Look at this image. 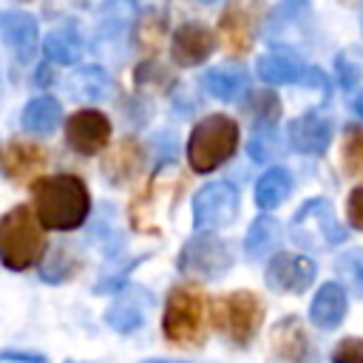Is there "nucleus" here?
I'll return each instance as SVG.
<instances>
[{
	"label": "nucleus",
	"instance_id": "nucleus-1",
	"mask_svg": "<svg viewBox=\"0 0 363 363\" xmlns=\"http://www.w3.org/2000/svg\"><path fill=\"white\" fill-rule=\"evenodd\" d=\"M34 216L45 230H77L91 213V193L79 176L60 173L37 179L31 187Z\"/></svg>",
	"mask_w": 363,
	"mask_h": 363
},
{
	"label": "nucleus",
	"instance_id": "nucleus-2",
	"mask_svg": "<svg viewBox=\"0 0 363 363\" xmlns=\"http://www.w3.org/2000/svg\"><path fill=\"white\" fill-rule=\"evenodd\" d=\"M45 252V233L28 204L11 207L0 218V261L3 267L23 272L34 267Z\"/></svg>",
	"mask_w": 363,
	"mask_h": 363
},
{
	"label": "nucleus",
	"instance_id": "nucleus-3",
	"mask_svg": "<svg viewBox=\"0 0 363 363\" xmlns=\"http://www.w3.org/2000/svg\"><path fill=\"white\" fill-rule=\"evenodd\" d=\"M235 147H238V125L224 113H213L193 128L187 142V159L193 170L210 173L221 167L235 153Z\"/></svg>",
	"mask_w": 363,
	"mask_h": 363
},
{
	"label": "nucleus",
	"instance_id": "nucleus-4",
	"mask_svg": "<svg viewBox=\"0 0 363 363\" xmlns=\"http://www.w3.org/2000/svg\"><path fill=\"white\" fill-rule=\"evenodd\" d=\"M164 337L176 346H196L204 335V295L196 286H173L162 318Z\"/></svg>",
	"mask_w": 363,
	"mask_h": 363
},
{
	"label": "nucleus",
	"instance_id": "nucleus-5",
	"mask_svg": "<svg viewBox=\"0 0 363 363\" xmlns=\"http://www.w3.org/2000/svg\"><path fill=\"white\" fill-rule=\"evenodd\" d=\"M213 318L218 323L221 332L230 335L233 343L244 346L252 340L255 329L261 326V318H264V306L258 301L255 292H233L227 298H218L216 306H213Z\"/></svg>",
	"mask_w": 363,
	"mask_h": 363
},
{
	"label": "nucleus",
	"instance_id": "nucleus-6",
	"mask_svg": "<svg viewBox=\"0 0 363 363\" xmlns=\"http://www.w3.org/2000/svg\"><path fill=\"white\" fill-rule=\"evenodd\" d=\"M230 264H233V255L227 244L213 233L193 235L179 252V269L193 278H204V281L221 278L230 269Z\"/></svg>",
	"mask_w": 363,
	"mask_h": 363
},
{
	"label": "nucleus",
	"instance_id": "nucleus-7",
	"mask_svg": "<svg viewBox=\"0 0 363 363\" xmlns=\"http://www.w3.org/2000/svg\"><path fill=\"white\" fill-rule=\"evenodd\" d=\"M238 216V190L230 182L204 184L193 199V224L201 233L218 230Z\"/></svg>",
	"mask_w": 363,
	"mask_h": 363
},
{
	"label": "nucleus",
	"instance_id": "nucleus-8",
	"mask_svg": "<svg viewBox=\"0 0 363 363\" xmlns=\"http://www.w3.org/2000/svg\"><path fill=\"white\" fill-rule=\"evenodd\" d=\"M108 139H111V122L102 111L85 108V111H77L68 116L65 142L71 150H77L82 156H94L108 145Z\"/></svg>",
	"mask_w": 363,
	"mask_h": 363
},
{
	"label": "nucleus",
	"instance_id": "nucleus-9",
	"mask_svg": "<svg viewBox=\"0 0 363 363\" xmlns=\"http://www.w3.org/2000/svg\"><path fill=\"white\" fill-rule=\"evenodd\" d=\"M48 164V153L26 139H14L0 150V173L11 182H31Z\"/></svg>",
	"mask_w": 363,
	"mask_h": 363
},
{
	"label": "nucleus",
	"instance_id": "nucleus-10",
	"mask_svg": "<svg viewBox=\"0 0 363 363\" xmlns=\"http://www.w3.org/2000/svg\"><path fill=\"white\" fill-rule=\"evenodd\" d=\"M315 281V264L306 255L278 252L267 267V284L278 292H303Z\"/></svg>",
	"mask_w": 363,
	"mask_h": 363
},
{
	"label": "nucleus",
	"instance_id": "nucleus-11",
	"mask_svg": "<svg viewBox=\"0 0 363 363\" xmlns=\"http://www.w3.org/2000/svg\"><path fill=\"white\" fill-rule=\"evenodd\" d=\"M0 37L20 62H31L37 54V20L26 11H0Z\"/></svg>",
	"mask_w": 363,
	"mask_h": 363
},
{
	"label": "nucleus",
	"instance_id": "nucleus-12",
	"mask_svg": "<svg viewBox=\"0 0 363 363\" xmlns=\"http://www.w3.org/2000/svg\"><path fill=\"white\" fill-rule=\"evenodd\" d=\"M170 54H173L176 65H182V68L199 65L213 54V34L201 23H184L173 34Z\"/></svg>",
	"mask_w": 363,
	"mask_h": 363
},
{
	"label": "nucleus",
	"instance_id": "nucleus-13",
	"mask_svg": "<svg viewBox=\"0 0 363 363\" xmlns=\"http://www.w3.org/2000/svg\"><path fill=\"white\" fill-rule=\"evenodd\" d=\"M289 142L301 153H323L332 142V122L320 113H303L289 125Z\"/></svg>",
	"mask_w": 363,
	"mask_h": 363
},
{
	"label": "nucleus",
	"instance_id": "nucleus-14",
	"mask_svg": "<svg viewBox=\"0 0 363 363\" xmlns=\"http://www.w3.org/2000/svg\"><path fill=\"white\" fill-rule=\"evenodd\" d=\"M147 306H150V295L145 289H139V286L136 289H125L111 303V309L105 312V320L116 332H133L136 326H142V320L147 315Z\"/></svg>",
	"mask_w": 363,
	"mask_h": 363
},
{
	"label": "nucleus",
	"instance_id": "nucleus-15",
	"mask_svg": "<svg viewBox=\"0 0 363 363\" xmlns=\"http://www.w3.org/2000/svg\"><path fill=\"white\" fill-rule=\"evenodd\" d=\"M309 318L318 329H335L346 318V289L340 284H323L312 298Z\"/></svg>",
	"mask_w": 363,
	"mask_h": 363
},
{
	"label": "nucleus",
	"instance_id": "nucleus-16",
	"mask_svg": "<svg viewBox=\"0 0 363 363\" xmlns=\"http://www.w3.org/2000/svg\"><path fill=\"white\" fill-rule=\"evenodd\" d=\"M221 34H224V43L233 54H244L250 48V40H252V14L247 11V6L241 0L230 3L227 11L221 14Z\"/></svg>",
	"mask_w": 363,
	"mask_h": 363
},
{
	"label": "nucleus",
	"instance_id": "nucleus-17",
	"mask_svg": "<svg viewBox=\"0 0 363 363\" xmlns=\"http://www.w3.org/2000/svg\"><path fill=\"white\" fill-rule=\"evenodd\" d=\"M204 88L210 91V96L233 102L250 88V74L238 65H218L204 74Z\"/></svg>",
	"mask_w": 363,
	"mask_h": 363
},
{
	"label": "nucleus",
	"instance_id": "nucleus-18",
	"mask_svg": "<svg viewBox=\"0 0 363 363\" xmlns=\"http://www.w3.org/2000/svg\"><path fill=\"white\" fill-rule=\"evenodd\" d=\"M60 116H62V108L54 96H34L23 108L20 122H23V130H28L34 136H45L60 125Z\"/></svg>",
	"mask_w": 363,
	"mask_h": 363
},
{
	"label": "nucleus",
	"instance_id": "nucleus-19",
	"mask_svg": "<svg viewBox=\"0 0 363 363\" xmlns=\"http://www.w3.org/2000/svg\"><path fill=\"white\" fill-rule=\"evenodd\" d=\"M43 51L51 62H60V65L77 62L79 54H82V37H79L77 26H60V28L48 31L45 43H43Z\"/></svg>",
	"mask_w": 363,
	"mask_h": 363
},
{
	"label": "nucleus",
	"instance_id": "nucleus-20",
	"mask_svg": "<svg viewBox=\"0 0 363 363\" xmlns=\"http://www.w3.org/2000/svg\"><path fill=\"white\" fill-rule=\"evenodd\" d=\"M281 244V224L269 216H261L250 224L247 238H244V250L252 261H261L267 255H272V250H278Z\"/></svg>",
	"mask_w": 363,
	"mask_h": 363
},
{
	"label": "nucleus",
	"instance_id": "nucleus-21",
	"mask_svg": "<svg viewBox=\"0 0 363 363\" xmlns=\"http://www.w3.org/2000/svg\"><path fill=\"white\" fill-rule=\"evenodd\" d=\"M292 193V176L286 167H269L255 184V201L264 210H275Z\"/></svg>",
	"mask_w": 363,
	"mask_h": 363
},
{
	"label": "nucleus",
	"instance_id": "nucleus-22",
	"mask_svg": "<svg viewBox=\"0 0 363 363\" xmlns=\"http://www.w3.org/2000/svg\"><path fill=\"white\" fill-rule=\"evenodd\" d=\"M272 349L286 360H303L306 354V335L295 318H284L272 329Z\"/></svg>",
	"mask_w": 363,
	"mask_h": 363
},
{
	"label": "nucleus",
	"instance_id": "nucleus-23",
	"mask_svg": "<svg viewBox=\"0 0 363 363\" xmlns=\"http://www.w3.org/2000/svg\"><path fill=\"white\" fill-rule=\"evenodd\" d=\"M255 68H258V77L269 85H286L306 74V68L295 57H286V54H267L258 60Z\"/></svg>",
	"mask_w": 363,
	"mask_h": 363
},
{
	"label": "nucleus",
	"instance_id": "nucleus-24",
	"mask_svg": "<svg viewBox=\"0 0 363 363\" xmlns=\"http://www.w3.org/2000/svg\"><path fill=\"white\" fill-rule=\"evenodd\" d=\"M71 94L77 99H105L108 91H111V79L108 74L99 68V65H88V68H79L74 77H71Z\"/></svg>",
	"mask_w": 363,
	"mask_h": 363
},
{
	"label": "nucleus",
	"instance_id": "nucleus-25",
	"mask_svg": "<svg viewBox=\"0 0 363 363\" xmlns=\"http://www.w3.org/2000/svg\"><path fill=\"white\" fill-rule=\"evenodd\" d=\"M133 17H136V3L133 0H108L99 9V34L113 37V34L125 31L128 23H133Z\"/></svg>",
	"mask_w": 363,
	"mask_h": 363
},
{
	"label": "nucleus",
	"instance_id": "nucleus-26",
	"mask_svg": "<svg viewBox=\"0 0 363 363\" xmlns=\"http://www.w3.org/2000/svg\"><path fill=\"white\" fill-rule=\"evenodd\" d=\"M343 167L352 176H363V128L354 125L343 136Z\"/></svg>",
	"mask_w": 363,
	"mask_h": 363
},
{
	"label": "nucleus",
	"instance_id": "nucleus-27",
	"mask_svg": "<svg viewBox=\"0 0 363 363\" xmlns=\"http://www.w3.org/2000/svg\"><path fill=\"white\" fill-rule=\"evenodd\" d=\"M250 159H255V162H267V159H272L278 150H281V145H278V133L272 130V125H261V128H255V133L250 136Z\"/></svg>",
	"mask_w": 363,
	"mask_h": 363
},
{
	"label": "nucleus",
	"instance_id": "nucleus-28",
	"mask_svg": "<svg viewBox=\"0 0 363 363\" xmlns=\"http://www.w3.org/2000/svg\"><path fill=\"white\" fill-rule=\"evenodd\" d=\"M74 267H77V264H74V258H71L68 247H57V250L51 252V258L43 264L40 275H43V281H48V284H60V281L71 278Z\"/></svg>",
	"mask_w": 363,
	"mask_h": 363
},
{
	"label": "nucleus",
	"instance_id": "nucleus-29",
	"mask_svg": "<svg viewBox=\"0 0 363 363\" xmlns=\"http://www.w3.org/2000/svg\"><path fill=\"white\" fill-rule=\"evenodd\" d=\"M247 113H252V116L264 119L267 125H272V122L278 119V113H281V102H278V96H275L272 91H258V94L250 96Z\"/></svg>",
	"mask_w": 363,
	"mask_h": 363
},
{
	"label": "nucleus",
	"instance_id": "nucleus-30",
	"mask_svg": "<svg viewBox=\"0 0 363 363\" xmlns=\"http://www.w3.org/2000/svg\"><path fill=\"white\" fill-rule=\"evenodd\" d=\"M340 269L354 289V295H363V252H349L340 258Z\"/></svg>",
	"mask_w": 363,
	"mask_h": 363
},
{
	"label": "nucleus",
	"instance_id": "nucleus-31",
	"mask_svg": "<svg viewBox=\"0 0 363 363\" xmlns=\"http://www.w3.org/2000/svg\"><path fill=\"white\" fill-rule=\"evenodd\" d=\"M332 363H363V340L360 337H346L335 346Z\"/></svg>",
	"mask_w": 363,
	"mask_h": 363
},
{
	"label": "nucleus",
	"instance_id": "nucleus-32",
	"mask_svg": "<svg viewBox=\"0 0 363 363\" xmlns=\"http://www.w3.org/2000/svg\"><path fill=\"white\" fill-rule=\"evenodd\" d=\"M346 213H349V224L357 227V230H363V184H357V187L352 190Z\"/></svg>",
	"mask_w": 363,
	"mask_h": 363
},
{
	"label": "nucleus",
	"instance_id": "nucleus-33",
	"mask_svg": "<svg viewBox=\"0 0 363 363\" xmlns=\"http://www.w3.org/2000/svg\"><path fill=\"white\" fill-rule=\"evenodd\" d=\"M45 363V354L37 352H20V349H6L0 352V363Z\"/></svg>",
	"mask_w": 363,
	"mask_h": 363
},
{
	"label": "nucleus",
	"instance_id": "nucleus-34",
	"mask_svg": "<svg viewBox=\"0 0 363 363\" xmlns=\"http://www.w3.org/2000/svg\"><path fill=\"white\" fill-rule=\"evenodd\" d=\"M354 113H360V116H363V91L354 96Z\"/></svg>",
	"mask_w": 363,
	"mask_h": 363
},
{
	"label": "nucleus",
	"instance_id": "nucleus-35",
	"mask_svg": "<svg viewBox=\"0 0 363 363\" xmlns=\"http://www.w3.org/2000/svg\"><path fill=\"white\" fill-rule=\"evenodd\" d=\"M145 363H184V360H167V357H150Z\"/></svg>",
	"mask_w": 363,
	"mask_h": 363
},
{
	"label": "nucleus",
	"instance_id": "nucleus-36",
	"mask_svg": "<svg viewBox=\"0 0 363 363\" xmlns=\"http://www.w3.org/2000/svg\"><path fill=\"white\" fill-rule=\"evenodd\" d=\"M360 31H363V14H360Z\"/></svg>",
	"mask_w": 363,
	"mask_h": 363
},
{
	"label": "nucleus",
	"instance_id": "nucleus-37",
	"mask_svg": "<svg viewBox=\"0 0 363 363\" xmlns=\"http://www.w3.org/2000/svg\"><path fill=\"white\" fill-rule=\"evenodd\" d=\"M201 3H216V0H201Z\"/></svg>",
	"mask_w": 363,
	"mask_h": 363
},
{
	"label": "nucleus",
	"instance_id": "nucleus-38",
	"mask_svg": "<svg viewBox=\"0 0 363 363\" xmlns=\"http://www.w3.org/2000/svg\"><path fill=\"white\" fill-rule=\"evenodd\" d=\"M68 363H74V360H68Z\"/></svg>",
	"mask_w": 363,
	"mask_h": 363
},
{
	"label": "nucleus",
	"instance_id": "nucleus-39",
	"mask_svg": "<svg viewBox=\"0 0 363 363\" xmlns=\"http://www.w3.org/2000/svg\"><path fill=\"white\" fill-rule=\"evenodd\" d=\"M346 3H352V0H346Z\"/></svg>",
	"mask_w": 363,
	"mask_h": 363
},
{
	"label": "nucleus",
	"instance_id": "nucleus-40",
	"mask_svg": "<svg viewBox=\"0 0 363 363\" xmlns=\"http://www.w3.org/2000/svg\"><path fill=\"white\" fill-rule=\"evenodd\" d=\"M23 3H26V0H23Z\"/></svg>",
	"mask_w": 363,
	"mask_h": 363
}]
</instances>
